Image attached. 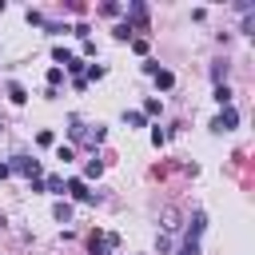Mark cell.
<instances>
[{
	"instance_id": "cell-1",
	"label": "cell",
	"mask_w": 255,
	"mask_h": 255,
	"mask_svg": "<svg viewBox=\"0 0 255 255\" xmlns=\"http://www.w3.org/2000/svg\"><path fill=\"white\" fill-rule=\"evenodd\" d=\"M12 171H20V175H28V179H36L40 175V159H28V155H12V163H8Z\"/></svg>"
},
{
	"instance_id": "cell-13",
	"label": "cell",
	"mask_w": 255,
	"mask_h": 255,
	"mask_svg": "<svg viewBox=\"0 0 255 255\" xmlns=\"http://www.w3.org/2000/svg\"><path fill=\"white\" fill-rule=\"evenodd\" d=\"M155 84H159V88H171V84H175V76H171L167 68H159V72H155Z\"/></svg>"
},
{
	"instance_id": "cell-12",
	"label": "cell",
	"mask_w": 255,
	"mask_h": 255,
	"mask_svg": "<svg viewBox=\"0 0 255 255\" xmlns=\"http://www.w3.org/2000/svg\"><path fill=\"white\" fill-rule=\"evenodd\" d=\"M112 36H116V40H131V28H128V20H120V24L112 28Z\"/></svg>"
},
{
	"instance_id": "cell-11",
	"label": "cell",
	"mask_w": 255,
	"mask_h": 255,
	"mask_svg": "<svg viewBox=\"0 0 255 255\" xmlns=\"http://www.w3.org/2000/svg\"><path fill=\"white\" fill-rule=\"evenodd\" d=\"M163 227H167V231H175V227H179V211H175V207H167V211H163Z\"/></svg>"
},
{
	"instance_id": "cell-7",
	"label": "cell",
	"mask_w": 255,
	"mask_h": 255,
	"mask_svg": "<svg viewBox=\"0 0 255 255\" xmlns=\"http://www.w3.org/2000/svg\"><path fill=\"white\" fill-rule=\"evenodd\" d=\"M100 171H104V159H88L84 163V183L88 179H100Z\"/></svg>"
},
{
	"instance_id": "cell-6",
	"label": "cell",
	"mask_w": 255,
	"mask_h": 255,
	"mask_svg": "<svg viewBox=\"0 0 255 255\" xmlns=\"http://www.w3.org/2000/svg\"><path fill=\"white\" fill-rule=\"evenodd\" d=\"M203 211H195V219H191V227H187V243H199V235H203Z\"/></svg>"
},
{
	"instance_id": "cell-19",
	"label": "cell",
	"mask_w": 255,
	"mask_h": 255,
	"mask_svg": "<svg viewBox=\"0 0 255 255\" xmlns=\"http://www.w3.org/2000/svg\"><path fill=\"white\" fill-rule=\"evenodd\" d=\"M60 80H64V68H52V72H48V88L56 92V84H60Z\"/></svg>"
},
{
	"instance_id": "cell-14",
	"label": "cell",
	"mask_w": 255,
	"mask_h": 255,
	"mask_svg": "<svg viewBox=\"0 0 255 255\" xmlns=\"http://www.w3.org/2000/svg\"><path fill=\"white\" fill-rule=\"evenodd\" d=\"M124 120H128V128H143V120H147V116H143V112H128Z\"/></svg>"
},
{
	"instance_id": "cell-3",
	"label": "cell",
	"mask_w": 255,
	"mask_h": 255,
	"mask_svg": "<svg viewBox=\"0 0 255 255\" xmlns=\"http://www.w3.org/2000/svg\"><path fill=\"white\" fill-rule=\"evenodd\" d=\"M235 124H239V112H235V108H223V112L211 120V128H215V131H231Z\"/></svg>"
},
{
	"instance_id": "cell-9",
	"label": "cell",
	"mask_w": 255,
	"mask_h": 255,
	"mask_svg": "<svg viewBox=\"0 0 255 255\" xmlns=\"http://www.w3.org/2000/svg\"><path fill=\"white\" fill-rule=\"evenodd\" d=\"M215 104H219V108H231V88H227V84L215 88Z\"/></svg>"
},
{
	"instance_id": "cell-20",
	"label": "cell",
	"mask_w": 255,
	"mask_h": 255,
	"mask_svg": "<svg viewBox=\"0 0 255 255\" xmlns=\"http://www.w3.org/2000/svg\"><path fill=\"white\" fill-rule=\"evenodd\" d=\"M64 68H68V72H76V80H80V72H84V60H76V56H72Z\"/></svg>"
},
{
	"instance_id": "cell-18",
	"label": "cell",
	"mask_w": 255,
	"mask_h": 255,
	"mask_svg": "<svg viewBox=\"0 0 255 255\" xmlns=\"http://www.w3.org/2000/svg\"><path fill=\"white\" fill-rule=\"evenodd\" d=\"M131 52H139V56H147V40H143V36H131Z\"/></svg>"
},
{
	"instance_id": "cell-23",
	"label": "cell",
	"mask_w": 255,
	"mask_h": 255,
	"mask_svg": "<svg viewBox=\"0 0 255 255\" xmlns=\"http://www.w3.org/2000/svg\"><path fill=\"white\" fill-rule=\"evenodd\" d=\"M8 175H12V167H8V163H0V179H8Z\"/></svg>"
},
{
	"instance_id": "cell-17",
	"label": "cell",
	"mask_w": 255,
	"mask_h": 255,
	"mask_svg": "<svg viewBox=\"0 0 255 255\" xmlns=\"http://www.w3.org/2000/svg\"><path fill=\"white\" fill-rule=\"evenodd\" d=\"M100 12H104V16H120V4H116V0H104Z\"/></svg>"
},
{
	"instance_id": "cell-5",
	"label": "cell",
	"mask_w": 255,
	"mask_h": 255,
	"mask_svg": "<svg viewBox=\"0 0 255 255\" xmlns=\"http://www.w3.org/2000/svg\"><path fill=\"white\" fill-rule=\"evenodd\" d=\"M108 247H116V235H92V243H88L92 255H108Z\"/></svg>"
},
{
	"instance_id": "cell-10",
	"label": "cell",
	"mask_w": 255,
	"mask_h": 255,
	"mask_svg": "<svg viewBox=\"0 0 255 255\" xmlns=\"http://www.w3.org/2000/svg\"><path fill=\"white\" fill-rule=\"evenodd\" d=\"M56 219H60V223H68V219H72V203H68V199H60V203H56Z\"/></svg>"
},
{
	"instance_id": "cell-2",
	"label": "cell",
	"mask_w": 255,
	"mask_h": 255,
	"mask_svg": "<svg viewBox=\"0 0 255 255\" xmlns=\"http://www.w3.org/2000/svg\"><path fill=\"white\" fill-rule=\"evenodd\" d=\"M128 16H131V20H128V28H131V32H135V28H139V32L147 28V8H143L139 0H131V4H128Z\"/></svg>"
},
{
	"instance_id": "cell-21",
	"label": "cell",
	"mask_w": 255,
	"mask_h": 255,
	"mask_svg": "<svg viewBox=\"0 0 255 255\" xmlns=\"http://www.w3.org/2000/svg\"><path fill=\"white\" fill-rule=\"evenodd\" d=\"M143 116H159V100H147L143 104Z\"/></svg>"
},
{
	"instance_id": "cell-22",
	"label": "cell",
	"mask_w": 255,
	"mask_h": 255,
	"mask_svg": "<svg viewBox=\"0 0 255 255\" xmlns=\"http://www.w3.org/2000/svg\"><path fill=\"white\" fill-rule=\"evenodd\" d=\"M179 255H199V243H183V247H179Z\"/></svg>"
},
{
	"instance_id": "cell-16",
	"label": "cell",
	"mask_w": 255,
	"mask_h": 255,
	"mask_svg": "<svg viewBox=\"0 0 255 255\" xmlns=\"http://www.w3.org/2000/svg\"><path fill=\"white\" fill-rule=\"evenodd\" d=\"M44 191H64V179H60V175H48V179H44Z\"/></svg>"
},
{
	"instance_id": "cell-4",
	"label": "cell",
	"mask_w": 255,
	"mask_h": 255,
	"mask_svg": "<svg viewBox=\"0 0 255 255\" xmlns=\"http://www.w3.org/2000/svg\"><path fill=\"white\" fill-rule=\"evenodd\" d=\"M64 191H68L72 199H80V203H88V199H92V191H88V183H84V179H68V183H64Z\"/></svg>"
},
{
	"instance_id": "cell-24",
	"label": "cell",
	"mask_w": 255,
	"mask_h": 255,
	"mask_svg": "<svg viewBox=\"0 0 255 255\" xmlns=\"http://www.w3.org/2000/svg\"><path fill=\"white\" fill-rule=\"evenodd\" d=\"M0 128H4V124H0Z\"/></svg>"
},
{
	"instance_id": "cell-8",
	"label": "cell",
	"mask_w": 255,
	"mask_h": 255,
	"mask_svg": "<svg viewBox=\"0 0 255 255\" xmlns=\"http://www.w3.org/2000/svg\"><path fill=\"white\" fill-rule=\"evenodd\" d=\"M8 100H12V104H24V100H28V92H24V88L12 80V84H8Z\"/></svg>"
},
{
	"instance_id": "cell-15",
	"label": "cell",
	"mask_w": 255,
	"mask_h": 255,
	"mask_svg": "<svg viewBox=\"0 0 255 255\" xmlns=\"http://www.w3.org/2000/svg\"><path fill=\"white\" fill-rule=\"evenodd\" d=\"M56 159H64V163H72V159H76V151H72L68 143H60V147H56Z\"/></svg>"
}]
</instances>
